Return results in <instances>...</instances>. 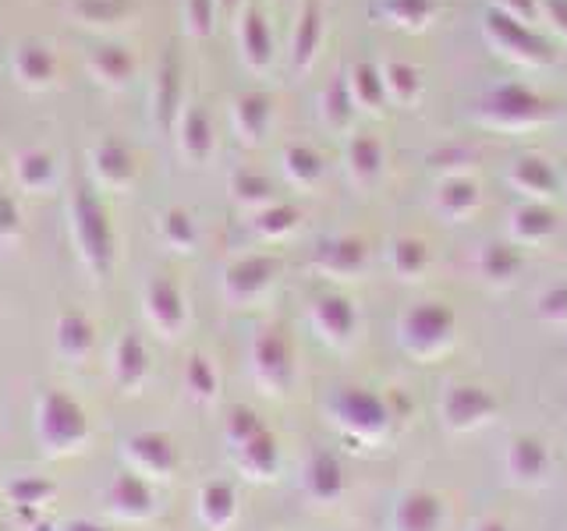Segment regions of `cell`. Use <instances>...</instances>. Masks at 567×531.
Segmentation results:
<instances>
[{
  "mask_svg": "<svg viewBox=\"0 0 567 531\" xmlns=\"http://www.w3.org/2000/svg\"><path fill=\"white\" fill-rule=\"evenodd\" d=\"M14 75L29 88H47L58 79V58H53V50L43 43H22L14 50Z\"/></svg>",
  "mask_w": 567,
  "mask_h": 531,
  "instance_id": "obj_3",
  "label": "cell"
},
{
  "mask_svg": "<svg viewBox=\"0 0 567 531\" xmlns=\"http://www.w3.org/2000/svg\"><path fill=\"white\" fill-rule=\"evenodd\" d=\"M111 507L121 513V518H146L153 507V496L135 475H121L111 489Z\"/></svg>",
  "mask_w": 567,
  "mask_h": 531,
  "instance_id": "obj_5",
  "label": "cell"
},
{
  "mask_svg": "<svg viewBox=\"0 0 567 531\" xmlns=\"http://www.w3.org/2000/svg\"><path fill=\"white\" fill-rule=\"evenodd\" d=\"M206 518L217 524V521H224V513H230V492H224L220 486H213L209 492H206Z\"/></svg>",
  "mask_w": 567,
  "mask_h": 531,
  "instance_id": "obj_15",
  "label": "cell"
},
{
  "mask_svg": "<svg viewBox=\"0 0 567 531\" xmlns=\"http://www.w3.org/2000/svg\"><path fill=\"white\" fill-rule=\"evenodd\" d=\"M114 376L121 386H135L142 376H146V347H142L132 333L124 336L114 351Z\"/></svg>",
  "mask_w": 567,
  "mask_h": 531,
  "instance_id": "obj_9",
  "label": "cell"
},
{
  "mask_svg": "<svg viewBox=\"0 0 567 531\" xmlns=\"http://www.w3.org/2000/svg\"><path fill=\"white\" fill-rule=\"evenodd\" d=\"M71 227H75V241L85 266L96 277L111 270V256H114V241H111V223H106L103 202L93 195L89 185L75 188V199H71Z\"/></svg>",
  "mask_w": 567,
  "mask_h": 531,
  "instance_id": "obj_2",
  "label": "cell"
},
{
  "mask_svg": "<svg viewBox=\"0 0 567 531\" xmlns=\"http://www.w3.org/2000/svg\"><path fill=\"white\" fill-rule=\"evenodd\" d=\"M18 181H22L25 188L40 191L53 181V174H58V164H53V156L47 149H25L22 156H18Z\"/></svg>",
  "mask_w": 567,
  "mask_h": 531,
  "instance_id": "obj_7",
  "label": "cell"
},
{
  "mask_svg": "<svg viewBox=\"0 0 567 531\" xmlns=\"http://www.w3.org/2000/svg\"><path fill=\"white\" fill-rule=\"evenodd\" d=\"M93 71L103 82H124L132 75V58L121 46H100L93 53Z\"/></svg>",
  "mask_w": 567,
  "mask_h": 531,
  "instance_id": "obj_12",
  "label": "cell"
},
{
  "mask_svg": "<svg viewBox=\"0 0 567 531\" xmlns=\"http://www.w3.org/2000/svg\"><path fill=\"white\" fill-rule=\"evenodd\" d=\"M58 492V486L47 482V478H35V475H18L8 482V500L14 510H35V507H43L50 496Z\"/></svg>",
  "mask_w": 567,
  "mask_h": 531,
  "instance_id": "obj_8",
  "label": "cell"
},
{
  "mask_svg": "<svg viewBox=\"0 0 567 531\" xmlns=\"http://www.w3.org/2000/svg\"><path fill=\"white\" fill-rule=\"evenodd\" d=\"M93 164H96V174L111 185H124L132 177V156L124 153L121 142H103L93 156Z\"/></svg>",
  "mask_w": 567,
  "mask_h": 531,
  "instance_id": "obj_11",
  "label": "cell"
},
{
  "mask_svg": "<svg viewBox=\"0 0 567 531\" xmlns=\"http://www.w3.org/2000/svg\"><path fill=\"white\" fill-rule=\"evenodd\" d=\"M75 11L85 18V22H114V18L124 11V4H117V0H79Z\"/></svg>",
  "mask_w": 567,
  "mask_h": 531,
  "instance_id": "obj_14",
  "label": "cell"
},
{
  "mask_svg": "<svg viewBox=\"0 0 567 531\" xmlns=\"http://www.w3.org/2000/svg\"><path fill=\"white\" fill-rule=\"evenodd\" d=\"M35 436H40L47 454H75L89 439V418L85 407L64 394V389H43L35 404Z\"/></svg>",
  "mask_w": 567,
  "mask_h": 531,
  "instance_id": "obj_1",
  "label": "cell"
},
{
  "mask_svg": "<svg viewBox=\"0 0 567 531\" xmlns=\"http://www.w3.org/2000/svg\"><path fill=\"white\" fill-rule=\"evenodd\" d=\"M128 457L138 468H146L153 475H164L174 465V447L164 436H135V439H128Z\"/></svg>",
  "mask_w": 567,
  "mask_h": 531,
  "instance_id": "obj_6",
  "label": "cell"
},
{
  "mask_svg": "<svg viewBox=\"0 0 567 531\" xmlns=\"http://www.w3.org/2000/svg\"><path fill=\"white\" fill-rule=\"evenodd\" d=\"M150 315L156 319V326H164V330L182 326V298H177V291L167 280H156L150 288Z\"/></svg>",
  "mask_w": 567,
  "mask_h": 531,
  "instance_id": "obj_10",
  "label": "cell"
},
{
  "mask_svg": "<svg viewBox=\"0 0 567 531\" xmlns=\"http://www.w3.org/2000/svg\"><path fill=\"white\" fill-rule=\"evenodd\" d=\"M35 531H58V528H53V524H35Z\"/></svg>",
  "mask_w": 567,
  "mask_h": 531,
  "instance_id": "obj_18",
  "label": "cell"
},
{
  "mask_svg": "<svg viewBox=\"0 0 567 531\" xmlns=\"http://www.w3.org/2000/svg\"><path fill=\"white\" fill-rule=\"evenodd\" d=\"M192 386H199L195 394H209V389H213V379H209L203 358H195V365H192Z\"/></svg>",
  "mask_w": 567,
  "mask_h": 531,
  "instance_id": "obj_16",
  "label": "cell"
},
{
  "mask_svg": "<svg viewBox=\"0 0 567 531\" xmlns=\"http://www.w3.org/2000/svg\"><path fill=\"white\" fill-rule=\"evenodd\" d=\"M58 531H103L100 524H89V521H68V524H61Z\"/></svg>",
  "mask_w": 567,
  "mask_h": 531,
  "instance_id": "obj_17",
  "label": "cell"
},
{
  "mask_svg": "<svg viewBox=\"0 0 567 531\" xmlns=\"http://www.w3.org/2000/svg\"><path fill=\"white\" fill-rule=\"evenodd\" d=\"M22 235V212H18L14 195L0 191V241H14Z\"/></svg>",
  "mask_w": 567,
  "mask_h": 531,
  "instance_id": "obj_13",
  "label": "cell"
},
{
  "mask_svg": "<svg viewBox=\"0 0 567 531\" xmlns=\"http://www.w3.org/2000/svg\"><path fill=\"white\" fill-rule=\"evenodd\" d=\"M89 347H93V326L85 323V315L64 312L58 319V351L68 362H79L82 354H89Z\"/></svg>",
  "mask_w": 567,
  "mask_h": 531,
  "instance_id": "obj_4",
  "label": "cell"
}]
</instances>
